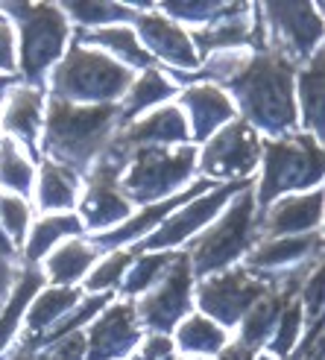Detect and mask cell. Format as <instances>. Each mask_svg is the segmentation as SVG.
Instances as JSON below:
<instances>
[{
	"label": "cell",
	"mask_w": 325,
	"mask_h": 360,
	"mask_svg": "<svg viewBox=\"0 0 325 360\" xmlns=\"http://www.w3.org/2000/svg\"><path fill=\"white\" fill-rule=\"evenodd\" d=\"M132 79L135 77L129 68H123L100 50L74 41V47L65 50V56L50 70V97L74 105L117 103Z\"/></svg>",
	"instance_id": "4"
},
{
	"label": "cell",
	"mask_w": 325,
	"mask_h": 360,
	"mask_svg": "<svg viewBox=\"0 0 325 360\" xmlns=\"http://www.w3.org/2000/svg\"><path fill=\"white\" fill-rule=\"evenodd\" d=\"M85 231L82 220L77 214H44V217L32 226L27 246H24V264L35 266L44 255H50V246H56L62 238H79Z\"/></svg>",
	"instance_id": "28"
},
{
	"label": "cell",
	"mask_w": 325,
	"mask_h": 360,
	"mask_svg": "<svg viewBox=\"0 0 325 360\" xmlns=\"http://www.w3.org/2000/svg\"><path fill=\"white\" fill-rule=\"evenodd\" d=\"M191 296H193V273L185 252H176L173 264L165 269L147 293L135 304L138 326L150 334H167L191 314Z\"/></svg>",
	"instance_id": "12"
},
{
	"label": "cell",
	"mask_w": 325,
	"mask_h": 360,
	"mask_svg": "<svg viewBox=\"0 0 325 360\" xmlns=\"http://www.w3.org/2000/svg\"><path fill=\"white\" fill-rule=\"evenodd\" d=\"M129 360H176V346L167 334H147Z\"/></svg>",
	"instance_id": "40"
},
{
	"label": "cell",
	"mask_w": 325,
	"mask_h": 360,
	"mask_svg": "<svg viewBox=\"0 0 325 360\" xmlns=\"http://www.w3.org/2000/svg\"><path fill=\"white\" fill-rule=\"evenodd\" d=\"M214 360H255V352L246 349L243 343H226Z\"/></svg>",
	"instance_id": "42"
},
{
	"label": "cell",
	"mask_w": 325,
	"mask_h": 360,
	"mask_svg": "<svg viewBox=\"0 0 325 360\" xmlns=\"http://www.w3.org/2000/svg\"><path fill=\"white\" fill-rule=\"evenodd\" d=\"M261 21L267 30V44L279 50L287 62L308 65L317 50H322V15L314 4H261Z\"/></svg>",
	"instance_id": "10"
},
{
	"label": "cell",
	"mask_w": 325,
	"mask_h": 360,
	"mask_svg": "<svg viewBox=\"0 0 325 360\" xmlns=\"http://www.w3.org/2000/svg\"><path fill=\"white\" fill-rule=\"evenodd\" d=\"M0 105H4V94H0Z\"/></svg>",
	"instance_id": "50"
},
{
	"label": "cell",
	"mask_w": 325,
	"mask_h": 360,
	"mask_svg": "<svg viewBox=\"0 0 325 360\" xmlns=\"http://www.w3.org/2000/svg\"><path fill=\"white\" fill-rule=\"evenodd\" d=\"M299 293H302L299 304H302L305 316H308L311 322H317L322 316V264H317L308 273V278H305L302 287H299Z\"/></svg>",
	"instance_id": "38"
},
{
	"label": "cell",
	"mask_w": 325,
	"mask_h": 360,
	"mask_svg": "<svg viewBox=\"0 0 325 360\" xmlns=\"http://www.w3.org/2000/svg\"><path fill=\"white\" fill-rule=\"evenodd\" d=\"M322 85H325V56L322 50H317L311 62L299 70V79L293 82V97H296V123H302V132H308L319 143L325 129Z\"/></svg>",
	"instance_id": "22"
},
{
	"label": "cell",
	"mask_w": 325,
	"mask_h": 360,
	"mask_svg": "<svg viewBox=\"0 0 325 360\" xmlns=\"http://www.w3.org/2000/svg\"><path fill=\"white\" fill-rule=\"evenodd\" d=\"M74 41L82 47H103L108 50L106 56H112L115 62H120L123 68H135V70H147L153 68V56L141 47L138 35L132 27H103V30H77ZM100 50V53H103Z\"/></svg>",
	"instance_id": "23"
},
{
	"label": "cell",
	"mask_w": 325,
	"mask_h": 360,
	"mask_svg": "<svg viewBox=\"0 0 325 360\" xmlns=\"http://www.w3.org/2000/svg\"><path fill=\"white\" fill-rule=\"evenodd\" d=\"M15 35H12V27L4 18L0 21V70H6V77H15Z\"/></svg>",
	"instance_id": "41"
},
{
	"label": "cell",
	"mask_w": 325,
	"mask_h": 360,
	"mask_svg": "<svg viewBox=\"0 0 325 360\" xmlns=\"http://www.w3.org/2000/svg\"><path fill=\"white\" fill-rule=\"evenodd\" d=\"M120 126L123 120H120L117 103L74 105V103L50 97L42 153L50 161H56V165H65L74 173L85 176Z\"/></svg>",
	"instance_id": "2"
},
{
	"label": "cell",
	"mask_w": 325,
	"mask_h": 360,
	"mask_svg": "<svg viewBox=\"0 0 325 360\" xmlns=\"http://www.w3.org/2000/svg\"><path fill=\"white\" fill-rule=\"evenodd\" d=\"M249 185H255V182H252V179H243V182H226V185L211 188L208 193H200L188 205L176 208L165 223H161L155 231H150L147 238H141L129 252L132 255H144V252H170L173 246L191 240L229 205V200L234 193H241Z\"/></svg>",
	"instance_id": "11"
},
{
	"label": "cell",
	"mask_w": 325,
	"mask_h": 360,
	"mask_svg": "<svg viewBox=\"0 0 325 360\" xmlns=\"http://www.w3.org/2000/svg\"><path fill=\"white\" fill-rule=\"evenodd\" d=\"M39 354L44 360H85V334L77 331V334L59 337V340H53L50 346L39 349Z\"/></svg>",
	"instance_id": "39"
},
{
	"label": "cell",
	"mask_w": 325,
	"mask_h": 360,
	"mask_svg": "<svg viewBox=\"0 0 325 360\" xmlns=\"http://www.w3.org/2000/svg\"><path fill=\"white\" fill-rule=\"evenodd\" d=\"M32 179H35L32 161L21 153V147L12 138H4L0 141V188H6L9 193L24 200L32 191Z\"/></svg>",
	"instance_id": "32"
},
{
	"label": "cell",
	"mask_w": 325,
	"mask_h": 360,
	"mask_svg": "<svg viewBox=\"0 0 325 360\" xmlns=\"http://www.w3.org/2000/svg\"><path fill=\"white\" fill-rule=\"evenodd\" d=\"M0 15L15 21L18 35H21V77L24 85L44 88L47 70L56 68L65 56V44L70 35V21L59 4H0Z\"/></svg>",
	"instance_id": "5"
},
{
	"label": "cell",
	"mask_w": 325,
	"mask_h": 360,
	"mask_svg": "<svg viewBox=\"0 0 325 360\" xmlns=\"http://www.w3.org/2000/svg\"><path fill=\"white\" fill-rule=\"evenodd\" d=\"M79 302V290L77 287H50V290H39L32 296L30 308H27V334L24 343L39 340L47 328H53L56 322L70 311L77 308Z\"/></svg>",
	"instance_id": "26"
},
{
	"label": "cell",
	"mask_w": 325,
	"mask_h": 360,
	"mask_svg": "<svg viewBox=\"0 0 325 360\" xmlns=\"http://www.w3.org/2000/svg\"><path fill=\"white\" fill-rule=\"evenodd\" d=\"M322 220V191L311 193H287L258 214V235L261 238H293L311 235ZM258 238V240H261Z\"/></svg>",
	"instance_id": "17"
},
{
	"label": "cell",
	"mask_w": 325,
	"mask_h": 360,
	"mask_svg": "<svg viewBox=\"0 0 325 360\" xmlns=\"http://www.w3.org/2000/svg\"><path fill=\"white\" fill-rule=\"evenodd\" d=\"M229 343L226 340V328H220L214 319L203 316V314H191L176 326V343L185 354H217L223 346Z\"/></svg>",
	"instance_id": "30"
},
{
	"label": "cell",
	"mask_w": 325,
	"mask_h": 360,
	"mask_svg": "<svg viewBox=\"0 0 325 360\" xmlns=\"http://www.w3.org/2000/svg\"><path fill=\"white\" fill-rule=\"evenodd\" d=\"M132 261H135V255L129 249H115L112 255L100 261L94 273L85 278L88 293H112L115 287H120V278L126 276V269L132 266Z\"/></svg>",
	"instance_id": "36"
},
{
	"label": "cell",
	"mask_w": 325,
	"mask_h": 360,
	"mask_svg": "<svg viewBox=\"0 0 325 360\" xmlns=\"http://www.w3.org/2000/svg\"><path fill=\"white\" fill-rule=\"evenodd\" d=\"M59 9L65 12V18L74 24H79V30H103V27H117V24H126V21H135V9H129L126 4H108V0H65L59 4Z\"/></svg>",
	"instance_id": "31"
},
{
	"label": "cell",
	"mask_w": 325,
	"mask_h": 360,
	"mask_svg": "<svg viewBox=\"0 0 325 360\" xmlns=\"http://www.w3.org/2000/svg\"><path fill=\"white\" fill-rule=\"evenodd\" d=\"M179 109L188 112V132L193 141L205 143L217 129H223L229 120L238 117L231 97L217 85L208 82H196V85H185L182 97H179Z\"/></svg>",
	"instance_id": "20"
},
{
	"label": "cell",
	"mask_w": 325,
	"mask_h": 360,
	"mask_svg": "<svg viewBox=\"0 0 325 360\" xmlns=\"http://www.w3.org/2000/svg\"><path fill=\"white\" fill-rule=\"evenodd\" d=\"M179 94V85L170 82V77H165L158 68H147L141 77L132 79V85L126 88V94L120 97L117 109H120V120L132 123L138 115H144L153 105H158L161 100H167Z\"/></svg>",
	"instance_id": "24"
},
{
	"label": "cell",
	"mask_w": 325,
	"mask_h": 360,
	"mask_svg": "<svg viewBox=\"0 0 325 360\" xmlns=\"http://www.w3.org/2000/svg\"><path fill=\"white\" fill-rule=\"evenodd\" d=\"M15 82H18V77H6V74H0V94H4V88L15 85Z\"/></svg>",
	"instance_id": "46"
},
{
	"label": "cell",
	"mask_w": 325,
	"mask_h": 360,
	"mask_svg": "<svg viewBox=\"0 0 325 360\" xmlns=\"http://www.w3.org/2000/svg\"><path fill=\"white\" fill-rule=\"evenodd\" d=\"M6 360H44L39 352H30V349H24V346H18L15 352H9V357Z\"/></svg>",
	"instance_id": "44"
},
{
	"label": "cell",
	"mask_w": 325,
	"mask_h": 360,
	"mask_svg": "<svg viewBox=\"0 0 325 360\" xmlns=\"http://www.w3.org/2000/svg\"><path fill=\"white\" fill-rule=\"evenodd\" d=\"M296 65L287 62L279 50L267 47L261 53H249L243 68L234 74L223 91L238 97L241 120L264 138H281L296 132Z\"/></svg>",
	"instance_id": "1"
},
{
	"label": "cell",
	"mask_w": 325,
	"mask_h": 360,
	"mask_svg": "<svg viewBox=\"0 0 325 360\" xmlns=\"http://www.w3.org/2000/svg\"><path fill=\"white\" fill-rule=\"evenodd\" d=\"M82 176L65 165L44 158L39 170V208L42 211H70L79 202Z\"/></svg>",
	"instance_id": "25"
},
{
	"label": "cell",
	"mask_w": 325,
	"mask_h": 360,
	"mask_svg": "<svg viewBox=\"0 0 325 360\" xmlns=\"http://www.w3.org/2000/svg\"><path fill=\"white\" fill-rule=\"evenodd\" d=\"M132 24H135V35H138L141 47L147 50L153 59L167 62L173 70H182V74H193V70L200 68V56H196L185 27H179L176 21L155 12V6L147 12H138Z\"/></svg>",
	"instance_id": "15"
},
{
	"label": "cell",
	"mask_w": 325,
	"mask_h": 360,
	"mask_svg": "<svg viewBox=\"0 0 325 360\" xmlns=\"http://www.w3.org/2000/svg\"><path fill=\"white\" fill-rule=\"evenodd\" d=\"M255 360H276V357H269V354H261V357H255Z\"/></svg>",
	"instance_id": "48"
},
{
	"label": "cell",
	"mask_w": 325,
	"mask_h": 360,
	"mask_svg": "<svg viewBox=\"0 0 325 360\" xmlns=\"http://www.w3.org/2000/svg\"><path fill=\"white\" fill-rule=\"evenodd\" d=\"M196 170V147H144L135 150L120 173V191L132 205H153L191 182Z\"/></svg>",
	"instance_id": "7"
},
{
	"label": "cell",
	"mask_w": 325,
	"mask_h": 360,
	"mask_svg": "<svg viewBox=\"0 0 325 360\" xmlns=\"http://www.w3.org/2000/svg\"><path fill=\"white\" fill-rule=\"evenodd\" d=\"M42 112H44V88L15 85L6 94L4 109V129L12 135L18 147L30 150V155H39V132H42Z\"/></svg>",
	"instance_id": "21"
},
{
	"label": "cell",
	"mask_w": 325,
	"mask_h": 360,
	"mask_svg": "<svg viewBox=\"0 0 325 360\" xmlns=\"http://www.w3.org/2000/svg\"><path fill=\"white\" fill-rule=\"evenodd\" d=\"M255 243H258V205H255V185H249L231 196L220 220L211 229H205L200 238H191L185 255L193 278H208L246 258V252Z\"/></svg>",
	"instance_id": "3"
},
{
	"label": "cell",
	"mask_w": 325,
	"mask_h": 360,
	"mask_svg": "<svg viewBox=\"0 0 325 360\" xmlns=\"http://www.w3.org/2000/svg\"><path fill=\"white\" fill-rule=\"evenodd\" d=\"M261 165V135L241 117L229 120L223 129H217L203 153H196V170L208 182H243Z\"/></svg>",
	"instance_id": "9"
},
{
	"label": "cell",
	"mask_w": 325,
	"mask_h": 360,
	"mask_svg": "<svg viewBox=\"0 0 325 360\" xmlns=\"http://www.w3.org/2000/svg\"><path fill=\"white\" fill-rule=\"evenodd\" d=\"M82 226L91 231H108L120 226L132 214V202L120 191V170H115L106 161H94L91 170L85 173V188L79 200Z\"/></svg>",
	"instance_id": "13"
},
{
	"label": "cell",
	"mask_w": 325,
	"mask_h": 360,
	"mask_svg": "<svg viewBox=\"0 0 325 360\" xmlns=\"http://www.w3.org/2000/svg\"><path fill=\"white\" fill-rule=\"evenodd\" d=\"M0 21H4V15H0Z\"/></svg>",
	"instance_id": "51"
},
{
	"label": "cell",
	"mask_w": 325,
	"mask_h": 360,
	"mask_svg": "<svg viewBox=\"0 0 325 360\" xmlns=\"http://www.w3.org/2000/svg\"><path fill=\"white\" fill-rule=\"evenodd\" d=\"M252 30H255V4H229V9L217 21L188 32L196 56L208 59L226 50H249Z\"/></svg>",
	"instance_id": "19"
},
{
	"label": "cell",
	"mask_w": 325,
	"mask_h": 360,
	"mask_svg": "<svg viewBox=\"0 0 325 360\" xmlns=\"http://www.w3.org/2000/svg\"><path fill=\"white\" fill-rule=\"evenodd\" d=\"M279 276H258L241 266H229L223 273H214L196 284V304L203 316L214 319L220 328H234L246 316V311L255 304Z\"/></svg>",
	"instance_id": "8"
},
{
	"label": "cell",
	"mask_w": 325,
	"mask_h": 360,
	"mask_svg": "<svg viewBox=\"0 0 325 360\" xmlns=\"http://www.w3.org/2000/svg\"><path fill=\"white\" fill-rule=\"evenodd\" d=\"M42 284H44V273L39 266L24 264V269L15 276L12 296L4 304V311H0V354H4V349L12 343V337L18 331V322H21V316L27 314L32 296L42 290Z\"/></svg>",
	"instance_id": "27"
},
{
	"label": "cell",
	"mask_w": 325,
	"mask_h": 360,
	"mask_svg": "<svg viewBox=\"0 0 325 360\" xmlns=\"http://www.w3.org/2000/svg\"><path fill=\"white\" fill-rule=\"evenodd\" d=\"M153 6H155V12L176 21L179 27L182 24H203L205 27L229 9V0H165V4H153Z\"/></svg>",
	"instance_id": "34"
},
{
	"label": "cell",
	"mask_w": 325,
	"mask_h": 360,
	"mask_svg": "<svg viewBox=\"0 0 325 360\" xmlns=\"http://www.w3.org/2000/svg\"><path fill=\"white\" fill-rule=\"evenodd\" d=\"M15 276H18V269L12 266L9 258H0V299L6 296V290L15 284Z\"/></svg>",
	"instance_id": "43"
},
{
	"label": "cell",
	"mask_w": 325,
	"mask_h": 360,
	"mask_svg": "<svg viewBox=\"0 0 325 360\" xmlns=\"http://www.w3.org/2000/svg\"><path fill=\"white\" fill-rule=\"evenodd\" d=\"M264 173L255 191L261 211L291 191L319 188L322 182V147L308 132H287L281 138H261Z\"/></svg>",
	"instance_id": "6"
},
{
	"label": "cell",
	"mask_w": 325,
	"mask_h": 360,
	"mask_svg": "<svg viewBox=\"0 0 325 360\" xmlns=\"http://www.w3.org/2000/svg\"><path fill=\"white\" fill-rule=\"evenodd\" d=\"M27 223H30V205L27 200L15 193H0V229L9 238L12 246H21L27 240Z\"/></svg>",
	"instance_id": "37"
},
{
	"label": "cell",
	"mask_w": 325,
	"mask_h": 360,
	"mask_svg": "<svg viewBox=\"0 0 325 360\" xmlns=\"http://www.w3.org/2000/svg\"><path fill=\"white\" fill-rule=\"evenodd\" d=\"M182 360H203V357H182Z\"/></svg>",
	"instance_id": "49"
},
{
	"label": "cell",
	"mask_w": 325,
	"mask_h": 360,
	"mask_svg": "<svg viewBox=\"0 0 325 360\" xmlns=\"http://www.w3.org/2000/svg\"><path fill=\"white\" fill-rule=\"evenodd\" d=\"M173 258H176V252H144V255L138 261H132V266L126 269L120 293L126 299L144 296L161 276H165V269L173 264Z\"/></svg>",
	"instance_id": "33"
},
{
	"label": "cell",
	"mask_w": 325,
	"mask_h": 360,
	"mask_svg": "<svg viewBox=\"0 0 325 360\" xmlns=\"http://www.w3.org/2000/svg\"><path fill=\"white\" fill-rule=\"evenodd\" d=\"M0 258H9V261L15 258V246H12L9 238L4 235V229H0Z\"/></svg>",
	"instance_id": "45"
},
{
	"label": "cell",
	"mask_w": 325,
	"mask_h": 360,
	"mask_svg": "<svg viewBox=\"0 0 325 360\" xmlns=\"http://www.w3.org/2000/svg\"><path fill=\"white\" fill-rule=\"evenodd\" d=\"M293 360H302V357H293ZM305 360H322V354H311V357H305Z\"/></svg>",
	"instance_id": "47"
},
{
	"label": "cell",
	"mask_w": 325,
	"mask_h": 360,
	"mask_svg": "<svg viewBox=\"0 0 325 360\" xmlns=\"http://www.w3.org/2000/svg\"><path fill=\"white\" fill-rule=\"evenodd\" d=\"M322 252V235H293V238H261L246 252V269L258 276H281L291 269L317 261Z\"/></svg>",
	"instance_id": "18"
},
{
	"label": "cell",
	"mask_w": 325,
	"mask_h": 360,
	"mask_svg": "<svg viewBox=\"0 0 325 360\" xmlns=\"http://www.w3.org/2000/svg\"><path fill=\"white\" fill-rule=\"evenodd\" d=\"M141 343V326L135 316V302L123 299L112 308H103L97 322L85 334V360H117L132 354Z\"/></svg>",
	"instance_id": "16"
},
{
	"label": "cell",
	"mask_w": 325,
	"mask_h": 360,
	"mask_svg": "<svg viewBox=\"0 0 325 360\" xmlns=\"http://www.w3.org/2000/svg\"><path fill=\"white\" fill-rule=\"evenodd\" d=\"M94 261H97V252L91 249V243L82 238H74V240L62 243L47 258V278L59 287H70L91 269Z\"/></svg>",
	"instance_id": "29"
},
{
	"label": "cell",
	"mask_w": 325,
	"mask_h": 360,
	"mask_svg": "<svg viewBox=\"0 0 325 360\" xmlns=\"http://www.w3.org/2000/svg\"><path fill=\"white\" fill-rule=\"evenodd\" d=\"M302 326H305V311H302V304L293 299L281 311L273 337L267 340L269 357H276V360H287V357H291L293 349H296V343H299V337H302Z\"/></svg>",
	"instance_id": "35"
},
{
	"label": "cell",
	"mask_w": 325,
	"mask_h": 360,
	"mask_svg": "<svg viewBox=\"0 0 325 360\" xmlns=\"http://www.w3.org/2000/svg\"><path fill=\"white\" fill-rule=\"evenodd\" d=\"M211 188H217V185L208 182V179H200V182H193L191 188L167 196V200L153 202V205H144L138 214L132 211L120 226L108 229V231H100V235H94L88 243H91V249L97 252V255H100V252H115V249H120V246H126V243H138L141 238H147L150 231H155L161 223H165L176 208L188 205L191 200H196L200 193H208Z\"/></svg>",
	"instance_id": "14"
}]
</instances>
